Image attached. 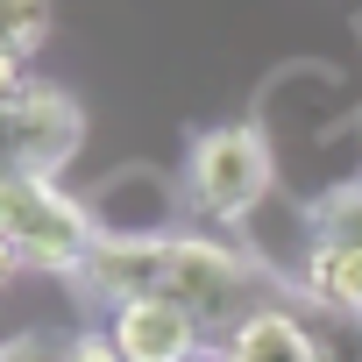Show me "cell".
<instances>
[{"instance_id":"4","label":"cell","mask_w":362,"mask_h":362,"mask_svg":"<svg viewBox=\"0 0 362 362\" xmlns=\"http://www.w3.org/2000/svg\"><path fill=\"white\" fill-rule=\"evenodd\" d=\"M86 142V114L57 86H22L0 100V177H57Z\"/></svg>"},{"instance_id":"12","label":"cell","mask_w":362,"mask_h":362,"mask_svg":"<svg viewBox=\"0 0 362 362\" xmlns=\"http://www.w3.org/2000/svg\"><path fill=\"white\" fill-rule=\"evenodd\" d=\"M221 362H228V355H221Z\"/></svg>"},{"instance_id":"10","label":"cell","mask_w":362,"mask_h":362,"mask_svg":"<svg viewBox=\"0 0 362 362\" xmlns=\"http://www.w3.org/2000/svg\"><path fill=\"white\" fill-rule=\"evenodd\" d=\"M22 57H29V50H15L8 36H0V100H8V93H22V86H29V71H22Z\"/></svg>"},{"instance_id":"8","label":"cell","mask_w":362,"mask_h":362,"mask_svg":"<svg viewBox=\"0 0 362 362\" xmlns=\"http://www.w3.org/2000/svg\"><path fill=\"white\" fill-rule=\"evenodd\" d=\"M64 362H121V348L107 334H71L64 341Z\"/></svg>"},{"instance_id":"3","label":"cell","mask_w":362,"mask_h":362,"mask_svg":"<svg viewBox=\"0 0 362 362\" xmlns=\"http://www.w3.org/2000/svg\"><path fill=\"white\" fill-rule=\"evenodd\" d=\"M270 185H277V163L256 128H214L185 156V192L206 221H249L270 199Z\"/></svg>"},{"instance_id":"6","label":"cell","mask_w":362,"mask_h":362,"mask_svg":"<svg viewBox=\"0 0 362 362\" xmlns=\"http://www.w3.org/2000/svg\"><path fill=\"white\" fill-rule=\"evenodd\" d=\"M228 362H320V341L298 313L284 305H256L235 334H228Z\"/></svg>"},{"instance_id":"5","label":"cell","mask_w":362,"mask_h":362,"mask_svg":"<svg viewBox=\"0 0 362 362\" xmlns=\"http://www.w3.org/2000/svg\"><path fill=\"white\" fill-rule=\"evenodd\" d=\"M107 341L121 348V362H192L206 348V327L170 298H121L107 313Z\"/></svg>"},{"instance_id":"7","label":"cell","mask_w":362,"mask_h":362,"mask_svg":"<svg viewBox=\"0 0 362 362\" xmlns=\"http://www.w3.org/2000/svg\"><path fill=\"white\" fill-rule=\"evenodd\" d=\"M305 291L334 320H362V242H320L305 249Z\"/></svg>"},{"instance_id":"9","label":"cell","mask_w":362,"mask_h":362,"mask_svg":"<svg viewBox=\"0 0 362 362\" xmlns=\"http://www.w3.org/2000/svg\"><path fill=\"white\" fill-rule=\"evenodd\" d=\"M0 362H64V348H50V341L22 334V341H8V348H0Z\"/></svg>"},{"instance_id":"1","label":"cell","mask_w":362,"mask_h":362,"mask_svg":"<svg viewBox=\"0 0 362 362\" xmlns=\"http://www.w3.org/2000/svg\"><path fill=\"white\" fill-rule=\"evenodd\" d=\"M86 284L114 305L121 298H170L199 327H228V334L256 313L249 305L256 270L235 249L206 242V235H149V242H107L100 235V249L86 263Z\"/></svg>"},{"instance_id":"2","label":"cell","mask_w":362,"mask_h":362,"mask_svg":"<svg viewBox=\"0 0 362 362\" xmlns=\"http://www.w3.org/2000/svg\"><path fill=\"white\" fill-rule=\"evenodd\" d=\"M0 242L36 270L86 277V263L100 249V221H93V206L57 192V177H0Z\"/></svg>"},{"instance_id":"11","label":"cell","mask_w":362,"mask_h":362,"mask_svg":"<svg viewBox=\"0 0 362 362\" xmlns=\"http://www.w3.org/2000/svg\"><path fill=\"white\" fill-rule=\"evenodd\" d=\"M15 263H22V256H15L8 242H0V284H8V270H15Z\"/></svg>"}]
</instances>
